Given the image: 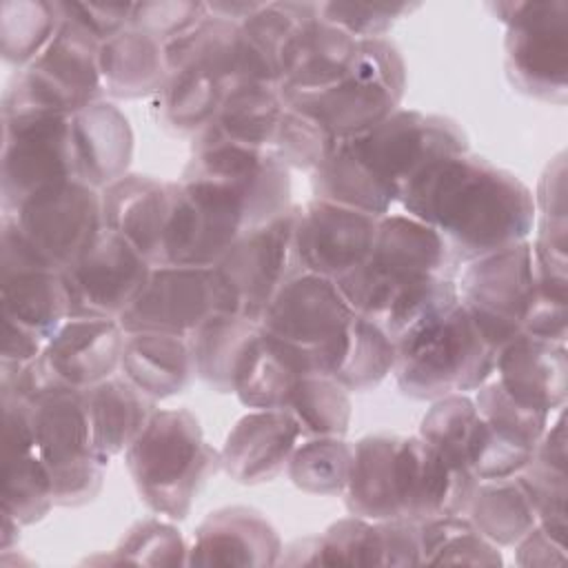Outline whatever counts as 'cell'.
<instances>
[{"label":"cell","instance_id":"cell-1","mask_svg":"<svg viewBox=\"0 0 568 568\" xmlns=\"http://www.w3.org/2000/svg\"><path fill=\"white\" fill-rule=\"evenodd\" d=\"M404 213L433 226L459 264L528 240L532 191L470 151L428 164L402 193Z\"/></svg>","mask_w":568,"mask_h":568},{"label":"cell","instance_id":"cell-2","mask_svg":"<svg viewBox=\"0 0 568 568\" xmlns=\"http://www.w3.org/2000/svg\"><path fill=\"white\" fill-rule=\"evenodd\" d=\"M497 351L457 300L395 339L393 375L413 399L470 393L495 375Z\"/></svg>","mask_w":568,"mask_h":568},{"label":"cell","instance_id":"cell-3","mask_svg":"<svg viewBox=\"0 0 568 568\" xmlns=\"http://www.w3.org/2000/svg\"><path fill=\"white\" fill-rule=\"evenodd\" d=\"M124 466L140 499L158 515L182 521L220 468L215 450L189 408L155 410L142 433L124 450Z\"/></svg>","mask_w":568,"mask_h":568},{"label":"cell","instance_id":"cell-4","mask_svg":"<svg viewBox=\"0 0 568 568\" xmlns=\"http://www.w3.org/2000/svg\"><path fill=\"white\" fill-rule=\"evenodd\" d=\"M457 266L433 226L408 213H386L377 222L371 255L335 284L355 313L379 324L404 291L430 277L455 280Z\"/></svg>","mask_w":568,"mask_h":568},{"label":"cell","instance_id":"cell-5","mask_svg":"<svg viewBox=\"0 0 568 568\" xmlns=\"http://www.w3.org/2000/svg\"><path fill=\"white\" fill-rule=\"evenodd\" d=\"M406 89V62L388 38L357 40L355 58L337 84L286 106L317 120L333 138H357L399 109Z\"/></svg>","mask_w":568,"mask_h":568},{"label":"cell","instance_id":"cell-6","mask_svg":"<svg viewBox=\"0 0 568 568\" xmlns=\"http://www.w3.org/2000/svg\"><path fill=\"white\" fill-rule=\"evenodd\" d=\"M100 40L62 18L44 51L18 69L2 95V118L73 115L100 100Z\"/></svg>","mask_w":568,"mask_h":568},{"label":"cell","instance_id":"cell-7","mask_svg":"<svg viewBox=\"0 0 568 568\" xmlns=\"http://www.w3.org/2000/svg\"><path fill=\"white\" fill-rule=\"evenodd\" d=\"M488 9L506 24L504 69L510 84L541 102L564 104L568 93V2L510 0Z\"/></svg>","mask_w":568,"mask_h":568},{"label":"cell","instance_id":"cell-8","mask_svg":"<svg viewBox=\"0 0 568 568\" xmlns=\"http://www.w3.org/2000/svg\"><path fill=\"white\" fill-rule=\"evenodd\" d=\"M297 204L284 215L242 233L211 266L217 284L220 313H233L260 324L280 288L304 273L295 246Z\"/></svg>","mask_w":568,"mask_h":568},{"label":"cell","instance_id":"cell-9","mask_svg":"<svg viewBox=\"0 0 568 568\" xmlns=\"http://www.w3.org/2000/svg\"><path fill=\"white\" fill-rule=\"evenodd\" d=\"M40 266L62 273L102 233V191L67 180L2 211Z\"/></svg>","mask_w":568,"mask_h":568},{"label":"cell","instance_id":"cell-10","mask_svg":"<svg viewBox=\"0 0 568 568\" xmlns=\"http://www.w3.org/2000/svg\"><path fill=\"white\" fill-rule=\"evenodd\" d=\"M36 448L51 473L55 506L78 508L98 497L109 459L95 448L84 390H58L33 404Z\"/></svg>","mask_w":568,"mask_h":568},{"label":"cell","instance_id":"cell-11","mask_svg":"<svg viewBox=\"0 0 568 568\" xmlns=\"http://www.w3.org/2000/svg\"><path fill=\"white\" fill-rule=\"evenodd\" d=\"M457 293L495 348L524 335V320L537 295L530 240L466 262Z\"/></svg>","mask_w":568,"mask_h":568},{"label":"cell","instance_id":"cell-12","mask_svg":"<svg viewBox=\"0 0 568 568\" xmlns=\"http://www.w3.org/2000/svg\"><path fill=\"white\" fill-rule=\"evenodd\" d=\"M348 140L399 197L428 164L468 151V135L459 122L417 109H397L371 131Z\"/></svg>","mask_w":568,"mask_h":568},{"label":"cell","instance_id":"cell-13","mask_svg":"<svg viewBox=\"0 0 568 568\" xmlns=\"http://www.w3.org/2000/svg\"><path fill=\"white\" fill-rule=\"evenodd\" d=\"M242 233L244 213L226 189L202 178H180L173 182L162 264L211 268Z\"/></svg>","mask_w":568,"mask_h":568},{"label":"cell","instance_id":"cell-14","mask_svg":"<svg viewBox=\"0 0 568 568\" xmlns=\"http://www.w3.org/2000/svg\"><path fill=\"white\" fill-rule=\"evenodd\" d=\"M67 180H78L71 115L2 118V211Z\"/></svg>","mask_w":568,"mask_h":568},{"label":"cell","instance_id":"cell-15","mask_svg":"<svg viewBox=\"0 0 568 568\" xmlns=\"http://www.w3.org/2000/svg\"><path fill=\"white\" fill-rule=\"evenodd\" d=\"M153 264L122 235L102 229L95 242L62 271L71 317L120 320L142 293Z\"/></svg>","mask_w":568,"mask_h":568},{"label":"cell","instance_id":"cell-16","mask_svg":"<svg viewBox=\"0 0 568 568\" xmlns=\"http://www.w3.org/2000/svg\"><path fill=\"white\" fill-rule=\"evenodd\" d=\"M182 178H202L226 189L240 204L246 231L284 215L291 202V173L271 153L235 144L193 146Z\"/></svg>","mask_w":568,"mask_h":568},{"label":"cell","instance_id":"cell-17","mask_svg":"<svg viewBox=\"0 0 568 568\" xmlns=\"http://www.w3.org/2000/svg\"><path fill=\"white\" fill-rule=\"evenodd\" d=\"M395 501L399 519L428 521L464 515L479 479L419 435H399L395 450Z\"/></svg>","mask_w":568,"mask_h":568},{"label":"cell","instance_id":"cell-18","mask_svg":"<svg viewBox=\"0 0 568 568\" xmlns=\"http://www.w3.org/2000/svg\"><path fill=\"white\" fill-rule=\"evenodd\" d=\"M353 313L335 280L300 273L288 280L266 306L260 317V328L304 351L311 362V373L315 375L317 355L337 342Z\"/></svg>","mask_w":568,"mask_h":568},{"label":"cell","instance_id":"cell-19","mask_svg":"<svg viewBox=\"0 0 568 568\" xmlns=\"http://www.w3.org/2000/svg\"><path fill=\"white\" fill-rule=\"evenodd\" d=\"M215 313H220V297L213 268L160 264L118 322L124 333L191 337Z\"/></svg>","mask_w":568,"mask_h":568},{"label":"cell","instance_id":"cell-20","mask_svg":"<svg viewBox=\"0 0 568 568\" xmlns=\"http://www.w3.org/2000/svg\"><path fill=\"white\" fill-rule=\"evenodd\" d=\"M379 217L320 197L297 206L295 246L304 273L339 280L355 271L375 242Z\"/></svg>","mask_w":568,"mask_h":568},{"label":"cell","instance_id":"cell-21","mask_svg":"<svg viewBox=\"0 0 568 568\" xmlns=\"http://www.w3.org/2000/svg\"><path fill=\"white\" fill-rule=\"evenodd\" d=\"M124 339L118 320L69 317L38 359L55 390H89L120 371Z\"/></svg>","mask_w":568,"mask_h":568},{"label":"cell","instance_id":"cell-22","mask_svg":"<svg viewBox=\"0 0 568 568\" xmlns=\"http://www.w3.org/2000/svg\"><path fill=\"white\" fill-rule=\"evenodd\" d=\"M315 566H422L419 521L337 519L317 535Z\"/></svg>","mask_w":568,"mask_h":568},{"label":"cell","instance_id":"cell-23","mask_svg":"<svg viewBox=\"0 0 568 568\" xmlns=\"http://www.w3.org/2000/svg\"><path fill=\"white\" fill-rule=\"evenodd\" d=\"M302 433L282 408L248 410L229 430L220 448V468L237 484L273 481L286 470Z\"/></svg>","mask_w":568,"mask_h":568},{"label":"cell","instance_id":"cell-24","mask_svg":"<svg viewBox=\"0 0 568 568\" xmlns=\"http://www.w3.org/2000/svg\"><path fill=\"white\" fill-rule=\"evenodd\" d=\"M282 552L275 526L260 510L226 506L197 524L186 566H277Z\"/></svg>","mask_w":568,"mask_h":568},{"label":"cell","instance_id":"cell-25","mask_svg":"<svg viewBox=\"0 0 568 568\" xmlns=\"http://www.w3.org/2000/svg\"><path fill=\"white\" fill-rule=\"evenodd\" d=\"M493 377L519 404L552 415L568 397L566 342L519 335L497 351Z\"/></svg>","mask_w":568,"mask_h":568},{"label":"cell","instance_id":"cell-26","mask_svg":"<svg viewBox=\"0 0 568 568\" xmlns=\"http://www.w3.org/2000/svg\"><path fill=\"white\" fill-rule=\"evenodd\" d=\"M171 204L173 182L126 173L118 182L102 189L104 229L122 235L153 266H160Z\"/></svg>","mask_w":568,"mask_h":568},{"label":"cell","instance_id":"cell-27","mask_svg":"<svg viewBox=\"0 0 568 568\" xmlns=\"http://www.w3.org/2000/svg\"><path fill=\"white\" fill-rule=\"evenodd\" d=\"M317 7L320 2H260V7L237 24V84L280 89L284 51L297 29L317 16Z\"/></svg>","mask_w":568,"mask_h":568},{"label":"cell","instance_id":"cell-28","mask_svg":"<svg viewBox=\"0 0 568 568\" xmlns=\"http://www.w3.org/2000/svg\"><path fill=\"white\" fill-rule=\"evenodd\" d=\"M357 40L320 16L304 22L291 38L284 62L280 93L282 100L320 93L348 73L355 58Z\"/></svg>","mask_w":568,"mask_h":568},{"label":"cell","instance_id":"cell-29","mask_svg":"<svg viewBox=\"0 0 568 568\" xmlns=\"http://www.w3.org/2000/svg\"><path fill=\"white\" fill-rule=\"evenodd\" d=\"M75 175L102 191L129 173L133 160V129L111 102L98 100L71 115Z\"/></svg>","mask_w":568,"mask_h":568},{"label":"cell","instance_id":"cell-30","mask_svg":"<svg viewBox=\"0 0 568 568\" xmlns=\"http://www.w3.org/2000/svg\"><path fill=\"white\" fill-rule=\"evenodd\" d=\"M304 375H313L308 355L260 328L240 355L233 373V395L251 410L284 408Z\"/></svg>","mask_w":568,"mask_h":568},{"label":"cell","instance_id":"cell-31","mask_svg":"<svg viewBox=\"0 0 568 568\" xmlns=\"http://www.w3.org/2000/svg\"><path fill=\"white\" fill-rule=\"evenodd\" d=\"M393 366L395 342L377 322L353 313L337 342L317 355L315 375L335 379L348 393H362L379 386Z\"/></svg>","mask_w":568,"mask_h":568},{"label":"cell","instance_id":"cell-32","mask_svg":"<svg viewBox=\"0 0 568 568\" xmlns=\"http://www.w3.org/2000/svg\"><path fill=\"white\" fill-rule=\"evenodd\" d=\"M284 109L277 87L237 84L226 93L213 120L193 138V146L235 144L271 151Z\"/></svg>","mask_w":568,"mask_h":568},{"label":"cell","instance_id":"cell-33","mask_svg":"<svg viewBox=\"0 0 568 568\" xmlns=\"http://www.w3.org/2000/svg\"><path fill=\"white\" fill-rule=\"evenodd\" d=\"M120 375L155 402L184 393L197 377L189 337L126 333Z\"/></svg>","mask_w":568,"mask_h":568},{"label":"cell","instance_id":"cell-34","mask_svg":"<svg viewBox=\"0 0 568 568\" xmlns=\"http://www.w3.org/2000/svg\"><path fill=\"white\" fill-rule=\"evenodd\" d=\"M98 64L102 91L113 98L153 95L169 80L164 44L131 27L100 44Z\"/></svg>","mask_w":568,"mask_h":568},{"label":"cell","instance_id":"cell-35","mask_svg":"<svg viewBox=\"0 0 568 568\" xmlns=\"http://www.w3.org/2000/svg\"><path fill=\"white\" fill-rule=\"evenodd\" d=\"M95 448L106 457L122 455L158 410L155 399L133 386L124 375L84 390Z\"/></svg>","mask_w":568,"mask_h":568},{"label":"cell","instance_id":"cell-36","mask_svg":"<svg viewBox=\"0 0 568 568\" xmlns=\"http://www.w3.org/2000/svg\"><path fill=\"white\" fill-rule=\"evenodd\" d=\"M311 186L313 197L375 217L390 213V206L399 202L397 191L371 169L351 140H342L328 160L311 173Z\"/></svg>","mask_w":568,"mask_h":568},{"label":"cell","instance_id":"cell-37","mask_svg":"<svg viewBox=\"0 0 568 568\" xmlns=\"http://www.w3.org/2000/svg\"><path fill=\"white\" fill-rule=\"evenodd\" d=\"M397 444V433H375L353 444V466L344 490L351 515L373 521L399 519L393 484Z\"/></svg>","mask_w":568,"mask_h":568},{"label":"cell","instance_id":"cell-38","mask_svg":"<svg viewBox=\"0 0 568 568\" xmlns=\"http://www.w3.org/2000/svg\"><path fill=\"white\" fill-rule=\"evenodd\" d=\"M2 317L49 339L69 317V293L62 273L18 266L2 268Z\"/></svg>","mask_w":568,"mask_h":568},{"label":"cell","instance_id":"cell-39","mask_svg":"<svg viewBox=\"0 0 568 568\" xmlns=\"http://www.w3.org/2000/svg\"><path fill=\"white\" fill-rule=\"evenodd\" d=\"M470 524L495 546H515L539 521L532 497L519 475L481 479L468 504Z\"/></svg>","mask_w":568,"mask_h":568},{"label":"cell","instance_id":"cell-40","mask_svg":"<svg viewBox=\"0 0 568 568\" xmlns=\"http://www.w3.org/2000/svg\"><path fill=\"white\" fill-rule=\"evenodd\" d=\"M235 40L237 22L206 11L195 24L164 42L169 75L186 67H200L220 78L229 89L237 87Z\"/></svg>","mask_w":568,"mask_h":568},{"label":"cell","instance_id":"cell-41","mask_svg":"<svg viewBox=\"0 0 568 568\" xmlns=\"http://www.w3.org/2000/svg\"><path fill=\"white\" fill-rule=\"evenodd\" d=\"M260 331V324L233 315L215 313L191 337L195 375L217 393H233V373L246 344Z\"/></svg>","mask_w":568,"mask_h":568},{"label":"cell","instance_id":"cell-42","mask_svg":"<svg viewBox=\"0 0 568 568\" xmlns=\"http://www.w3.org/2000/svg\"><path fill=\"white\" fill-rule=\"evenodd\" d=\"M2 508L22 526H31L55 506L49 468L31 444H4L2 453Z\"/></svg>","mask_w":568,"mask_h":568},{"label":"cell","instance_id":"cell-43","mask_svg":"<svg viewBox=\"0 0 568 568\" xmlns=\"http://www.w3.org/2000/svg\"><path fill=\"white\" fill-rule=\"evenodd\" d=\"M231 89L200 67H186L169 75L160 95L162 120L178 133H200L222 106Z\"/></svg>","mask_w":568,"mask_h":568},{"label":"cell","instance_id":"cell-44","mask_svg":"<svg viewBox=\"0 0 568 568\" xmlns=\"http://www.w3.org/2000/svg\"><path fill=\"white\" fill-rule=\"evenodd\" d=\"M297 422L302 437H346L351 397L344 386L324 375H304L291 390L284 408Z\"/></svg>","mask_w":568,"mask_h":568},{"label":"cell","instance_id":"cell-45","mask_svg":"<svg viewBox=\"0 0 568 568\" xmlns=\"http://www.w3.org/2000/svg\"><path fill=\"white\" fill-rule=\"evenodd\" d=\"M422 564L430 566H501L499 546L486 539L468 517L450 515L419 524Z\"/></svg>","mask_w":568,"mask_h":568},{"label":"cell","instance_id":"cell-46","mask_svg":"<svg viewBox=\"0 0 568 568\" xmlns=\"http://www.w3.org/2000/svg\"><path fill=\"white\" fill-rule=\"evenodd\" d=\"M353 466V444L344 437H304L291 453L286 475L308 495H339Z\"/></svg>","mask_w":568,"mask_h":568},{"label":"cell","instance_id":"cell-47","mask_svg":"<svg viewBox=\"0 0 568 568\" xmlns=\"http://www.w3.org/2000/svg\"><path fill=\"white\" fill-rule=\"evenodd\" d=\"M62 22L58 2L7 0L2 2L0 49L2 58L18 69L33 62L55 36Z\"/></svg>","mask_w":568,"mask_h":568},{"label":"cell","instance_id":"cell-48","mask_svg":"<svg viewBox=\"0 0 568 568\" xmlns=\"http://www.w3.org/2000/svg\"><path fill=\"white\" fill-rule=\"evenodd\" d=\"M477 424L479 413L475 399L468 393H453L433 399V406L419 422L417 435L468 468L466 455L477 430Z\"/></svg>","mask_w":568,"mask_h":568},{"label":"cell","instance_id":"cell-49","mask_svg":"<svg viewBox=\"0 0 568 568\" xmlns=\"http://www.w3.org/2000/svg\"><path fill=\"white\" fill-rule=\"evenodd\" d=\"M186 561L189 546L180 530L155 517L135 521L106 557V564L133 566H184Z\"/></svg>","mask_w":568,"mask_h":568},{"label":"cell","instance_id":"cell-50","mask_svg":"<svg viewBox=\"0 0 568 568\" xmlns=\"http://www.w3.org/2000/svg\"><path fill=\"white\" fill-rule=\"evenodd\" d=\"M339 142L342 140L333 138L317 120L286 106L280 120L271 153L286 169L313 173L328 160V155L335 151Z\"/></svg>","mask_w":568,"mask_h":568},{"label":"cell","instance_id":"cell-51","mask_svg":"<svg viewBox=\"0 0 568 568\" xmlns=\"http://www.w3.org/2000/svg\"><path fill=\"white\" fill-rule=\"evenodd\" d=\"M473 399L484 422L535 448L552 419L550 413L530 408L513 399L495 377H490L484 386H479Z\"/></svg>","mask_w":568,"mask_h":568},{"label":"cell","instance_id":"cell-52","mask_svg":"<svg viewBox=\"0 0 568 568\" xmlns=\"http://www.w3.org/2000/svg\"><path fill=\"white\" fill-rule=\"evenodd\" d=\"M517 475L521 477V481L526 484L532 497L539 526L546 532H550L555 539L566 544V532H568L566 466H557L532 455V459Z\"/></svg>","mask_w":568,"mask_h":568},{"label":"cell","instance_id":"cell-53","mask_svg":"<svg viewBox=\"0 0 568 568\" xmlns=\"http://www.w3.org/2000/svg\"><path fill=\"white\" fill-rule=\"evenodd\" d=\"M417 9V4H357V2H320V16L353 36L355 40L386 38L390 27Z\"/></svg>","mask_w":568,"mask_h":568},{"label":"cell","instance_id":"cell-54","mask_svg":"<svg viewBox=\"0 0 568 568\" xmlns=\"http://www.w3.org/2000/svg\"><path fill=\"white\" fill-rule=\"evenodd\" d=\"M206 13V2L195 0H153L133 2L129 27L153 36L162 44L195 24Z\"/></svg>","mask_w":568,"mask_h":568},{"label":"cell","instance_id":"cell-55","mask_svg":"<svg viewBox=\"0 0 568 568\" xmlns=\"http://www.w3.org/2000/svg\"><path fill=\"white\" fill-rule=\"evenodd\" d=\"M58 7L62 18L104 42L129 27L133 2H58Z\"/></svg>","mask_w":568,"mask_h":568},{"label":"cell","instance_id":"cell-56","mask_svg":"<svg viewBox=\"0 0 568 568\" xmlns=\"http://www.w3.org/2000/svg\"><path fill=\"white\" fill-rule=\"evenodd\" d=\"M524 335L548 339V342H566L568 297L548 295L537 286L535 302L524 320Z\"/></svg>","mask_w":568,"mask_h":568},{"label":"cell","instance_id":"cell-57","mask_svg":"<svg viewBox=\"0 0 568 568\" xmlns=\"http://www.w3.org/2000/svg\"><path fill=\"white\" fill-rule=\"evenodd\" d=\"M47 339L36 331L2 317V353H0V371H20L29 362H33Z\"/></svg>","mask_w":568,"mask_h":568},{"label":"cell","instance_id":"cell-58","mask_svg":"<svg viewBox=\"0 0 568 568\" xmlns=\"http://www.w3.org/2000/svg\"><path fill=\"white\" fill-rule=\"evenodd\" d=\"M515 561L526 568L564 566L566 564V544L555 539L550 532H546L537 524L528 535H524L515 544Z\"/></svg>","mask_w":568,"mask_h":568},{"label":"cell","instance_id":"cell-59","mask_svg":"<svg viewBox=\"0 0 568 568\" xmlns=\"http://www.w3.org/2000/svg\"><path fill=\"white\" fill-rule=\"evenodd\" d=\"M20 521L2 508V535H0V550L9 552L20 541Z\"/></svg>","mask_w":568,"mask_h":568}]
</instances>
